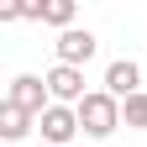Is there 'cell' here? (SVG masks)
<instances>
[{
	"label": "cell",
	"mask_w": 147,
	"mask_h": 147,
	"mask_svg": "<svg viewBox=\"0 0 147 147\" xmlns=\"http://www.w3.org/2000/svg\"><path fill=\"white\" fill-rule=\"evenodd\" d=\"M74 110H79L84 137H95V142H105V137L121 126V100H116V95H105V89H89V95L74 105Z\"/></svg>",
	"instance_id": "cell-1"
},
{
	"label": "cell",
	"mask_w": 147,
	"mask_h": 147,
	"mask_svg": "<svg viewBox=\"0 0 147 147\" xmlns=\"http://www.w3.org/2000/svg\"><path fill=\"white\" fill-rule=\"evenodd\" d=\"M47 95H53V105H79L89 89H84V68H68V63H53L47 74Z\"/></svg>",
	"instance_id": "cell-2"
},
{
	"label": "cell",
	"mask_w": 147,
	"mask_h": 147,
	"mask_svg": "<svg viewBox=\"0 0 147 147\" xmlns=\"http://www.w3.org/2000/svg\"><path fill=\"white\" fill-rule=\"evenodd\" d=\"M5 100H11V105H21L26 116H42V110L53 105L47 79H37V74H16V79H11V89H5Z\"/></svg>",
	"instance_id": "cell-3"
},
{
	"label": "cell",
	"mask_w": 147,
	"mask_h": 147,
	"mask_svg": "<svg viewBox=\"0 0 147 147\" xmlns=\"http://www.w3.org/2000/svg\"><path fill=\"white\" fill-rule=\"evenodd\" d=\"M37 126H42V137H47L53 147H68V142H74V131H84L74 105H47L42 116H37Z\"/></svg>",
	"instance_id": "cell-4"
},
{
	"label": "cell",
	"mask_w": 147,
	"mask_h": 147,
	"mask_svg": "<svg viewBox=\"0 0 147 147\" xmlns=\"http://www.w3.org/2000/svg\"><path fill=\"white\" fill-rule=\"evenodd\" d=\"M53 47H58V63H68V68H84L89 58H95V32H89V26H68V32H58V42H53Z\"/></svg>",
	"instance_id": "cell-5"
},
{
	"label": "cell",
	"mask_w": 147,
	"mask_h": 147,
	"mask_svg": "<svg viewBox=\"0 0 147 147\" xmlns=\"http://www.w3.org/2000/svg\"><path fill=\"white\" fill-rule=\"evenodd\" d=\"M105 95H116L121 105L131 100V95H142V68L131 58H116V63L105 68Z\"/></svg>",
	"instance_id": "cell-6"
},
{
	"label": "cell",
	"mask_w": 147,
	"mask_h": 147,
	"mask_svg": "<svg viewBox=\"0 0 147 147\" xmlns=\"http://www.w3.org/2000/svg\"><path fill=\"white\" fill-rule=\"evenodd\" d=\"M32 121H37V116H26L21 105H11V100H0V137H5V142H21V137L32 131Z\"/></svg>",
	"instance_id": "cell-7"
},
{
	"label": "cell",
	"mask_w": 147,
	"mask_h": 147,
	"mask_svg": "<svg viewBox=\"0 0 147 147\" xmlns=\"http://www.w3.org/2000/svg\"><path fill=\"white\" fill-rule=\"evenodd\" d=\"M37 21L68 32V26H74V0H42V5H37Z\"/></svg>",
	"instance_id": "cell-8"
},
{
	"label": "cell",
	"mask_w": 147,
	"mask_h": 147,
	"mask_svg": "<svg viewBox=\"0 0 147 147\" xmlns=\"http://www.w3.org/2000/svg\"><path fill=\"white\" fill-rule=\"evenodd\" d=\"M121 121L137 126V131H147V89H142V95H131V100L121 105Z\"/></svg>",
	"instance_id": "cell-9"
}]
</instances>
